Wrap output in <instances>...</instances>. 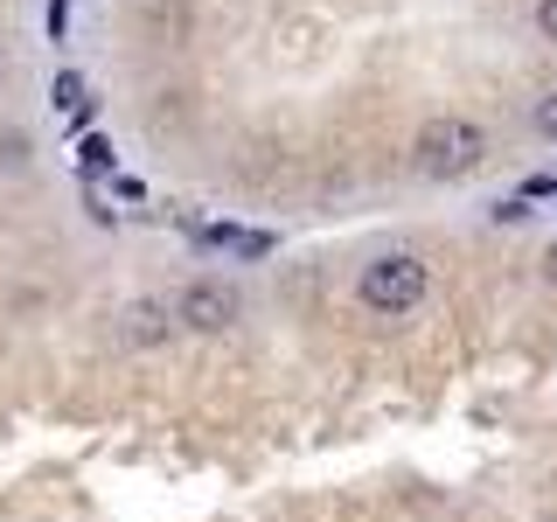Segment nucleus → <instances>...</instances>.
<instances>
[{
	"label": "nucleus",
	"instance_id": "nucleus-9",
	"mask_svg": "<svg viewBox=\"0 0 557 522\" xmlns=\"http://www.w3.org/2000/svg\"><path fill=\"white\" fill-rule=\"evenodd\" d=\"M544 278H550V286H557V251H550V258H544Z\"/></svg>",
	"mask_w": 557,
	"mask_h": 522
},
{
	"label": "nucleus",
	"instance_id": "nucleus-3",
	"mask_svg": "<svg viewBox=\"0 0 557 522\" xmlns=\"http://www.w3.org/2000/svg\"><path fill=\"white\" fill-rule=\"evenodd\" d=\"M168 307H174V327H196V335H223L237 321V293L216 286V278H188Z\"/></svg>",
	"mask_w": 557,
	"mask_h": 522
},
{
	"label": "nucleus",
	"instance_id": "nucleus-2",
	"mask_svg": "<svg viewBox=\"0 0 557 522\" xmlns=\"http://www.w3.org/2000/svg\"><path fill=\"white\" fill-rule=\"evenodd\" d=\"M356 293H362V307H370V313H411L418 300H425V265H418L411 251H383V258L362 265Z\"/></svg>",
	"mask_w": 557,
	"mask_h": 522
},
{
	"label": "nucleus",
	"instance_id": "nucleus-5",
	"mask_svg": "<svg viewBox=\"0 0 557 522\" xmlns=\"http://www.w3.org/2000/svg\"><path fill=\"white\" fill-rule=\"evenodd\" d=\"M57 104H63V119L91 112V104H84V77H77V70H63V77H57Z\"/></svg>",
	"mask_w": 557,
	"mask_h": 522
},
{
	"label": "nucleus",
	"instance_id": "nucleus-1",
	"mask_svg": "<svg viewBox=\"0 0 557 522\" xmlns=\"http://www.w3.org/2000/svg\"><path fill=\"white\" fill-rule=\"evenodd\" d=\"M487 161V133L474 119H432L425 133H418V167L440 174V182H460V174H474Z\"/></svg>",
	"mask_w": 557,
	"mask_h": 522
},
{
	"label": "nucleus",
	"instance_id": "nucleus-8",
	"mask_svg": "<svg viewBox=\"0 0 557 522\" xmlns=\"http://www.w3.org/2000/svg\"><path fill=\"white\" fill-rule=\"evenodd\" d=\"M536 133H550V139H557V91L536 104Z\"/></svg>",
	"mask_w": 557,
	"mask_h": 522
},
{
	"label": "nucleus",
	"instance_id": "nucleus-4",
	"mask_svg": "<svg viewBox=\"0 0 557 522\" xmlns=\"http://www.w3.org/2000/svg\"><path fill=\"white\" fill-rule=\"evenodd\" d=\"M119 335H126L133 348L168 341V335H174V307H161V300H133L126 313H119Z\"/></svg>",
	"mask_w": 557,
	"mask_h": 522
},
{
	"label": "nucleus",
	"instance_id": "nucleus-6",
	"mask_svg": "<svg viewBox=\"0 0 557 522\" xmlns=\"http://www.w3.org/2000/svg\"><path fill=\"white\" fill-rule=\"evenodd\" d=\"M84 167L104 174V167H112V147H104V139H84Z\"/></svg>",
	"mask_w": 557,
	"mask_h": 522
},
{
	"label": "nucleus",
	"instance_id": "nucleus-7",
	"mask_svg": "<svg viewBox=\"0 0 557 522\" xmlns=\"http://www.w3.org/2000/svg\"><path fill=\"white\" fill-rule=\"evenodd\" d=\"M536 28H544V42H557V0H536Z\"/></svg>",
	"mask_w": 557,
	"mask_h": 522
}]
</instances>
